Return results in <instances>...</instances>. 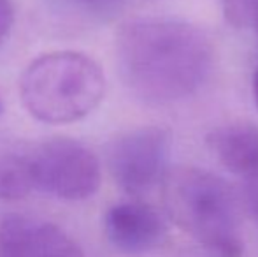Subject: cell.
<instances>
[{
	"label": "cell",
	"instance_id": "10",
	"mask_svg": "<svg viewBox=\"0 0 258 257\" xmlns=\"http://www.w3.org/2000/svg\"><path fill=\"white\" fill-rule=\"evenodd\" d=\"M223 13L230 25L258 37V0H223Z\"/></svg>",
	"mask_w": 258,
	"mask_h": 257
},
{
	"label": "cell",
	"instance_id": "7",
	"mask_svg": "<svg viewBox=\"0 0 258 257\" xmlns=\"http://www.w3.org/2000/svg\"><path fill=\"white\" fill-rule=\"evenodd\" d=\"M107 240L125 254H144L158 247L167 234L162 215L146 202H119L104 219Z\"/></svg>",
	"mask_w": 258,
	"mask_h": 257
},
{
	"label": "cell",
	"instance_id": "12",
	"mask_svg": "<svg viewBox=\"0 0 258 257\" xmlns=\"http://www.w3.org/2000/svg\"><path fill=\"white\" fill-rule=\"evenodd\" d=\"M14 25V4L13 0H0V46L9 35Z\"/></svg>",
	"mask_w": 258,
	"mask_h": 257
},
{
	"label": "cell",
	"instance_id": "4",
	"mask_svg": "<svg viewBox=\"0 0 258 257\" xmlns=\"http://www.w3.org/2000/svg\"><path fill=\"white\" fill-rule=\"evenodd\" d=\"M35 189L63 201L92 197L102 182L99 159L88 146L69 137L32 144Z\"/></svg>",
	"mask_w": 258,
	"mask_h": 257
},
{
	"label": "cell",
	"instance_id": "5",
	"mask_svg": "<svg viewBox=\"0 0 258 257\" xmlns=\"http://www.w3.org/2000/svg\"><path fill=\"white\" fill-rule=\"evenodd\" d=\"M170 136L162 127H141L123 132L107 146V166L116 185L128 195H144L162 185L169 171Z\"/></svg>",
	"mask_w": 258,
	"mask_h": 257
},
{
	"label": "cell",
	"instance_id": "9",
	"mask_svg": "<svg viewBox=\"0 0 258 257\" xmlns=\"http://www.w3.org/2000/svg\"><path fill=\"white\" fill-rule=\"evenodd\" d=\"M32 190V144L0 139V201H20Z\"/></svg>",
	"mask_w": 258,
	"mask_h": 257
},
{
	"label": "cell",
	"instance_id": "1",
	"mask_svg": "<svg viewBox=\"0 0 258 257\" xmlns=\"http://www.w3.org/2000/svg\"><path fill=\"white\" fill-rule=\"evenodd\" d=\"M123 85L146 104H170L194 95L213 67L214 49L202 28L177 18H136L114 41Z\"/></svg>",
	"mask_w": 258,
	"mask_h": 257
},
{
	"label": "cell",
	"instance_id": "2",
	"mask_svg": "<svg viewBox=\"0 0 258 257\" xmlns=\"http://www.w3.org/2000/svg\"><path fill=\"white\" fill-rule=\"evenodd\" d=\"M163 204L179 229L220 257H241L239 212L234 190L206 169L169 168L162 182Z\"/></svg>",
	"mask_w": 258,
	"mask_h": 257
},
{
	"label": "cell",
	"instance_id": "13",
	"mask_svg": "<svg viewBox=\"0 0 258 257\" xmlns=\"http://www.w3.org/2000/svg\"><path fill=\"white\" fill-rule=\"evenodd\" d=\"M253 97H255V102L258 106V65L255 69V74H253Z\"/></svg>",
	"mask_w": 258,
	"mask_h": 257
},
{
	"label": "cell",
	"instance_id": "11",
	"mask_svg": "<svg viewBox=\"0 0 258 257\" xmlns=\"http://www.w3.org/2000/svg\"><path fill=\"white\" fill-rule=\"evenodd\" d=\"M242 201H244L246 212L258 224V169L246 176L244 189H242Z\"/></svg>",
	"mask_w": 258,
	"mask_h": 257
},
{
	"label": "cell",
	"instance_id": "3",
	"mask_svg": "<svg viewBox=\"0 0 258 257\" xmlns=\"http://www.w3.org/2000/svg\"><path fill=\"white\" fill-rule=\"evenodd\" d=\"M105 76L97 60L79 52H51L28 64L20 79V99L32 118L49 125L72 124L97 110Z\"/></svg>",
	"mask_w": 258,
	"mask_h": 257
},
{
	"label": "cell",
	"instance_id": "8",
	"mask_svg": "<svg viewBox=\"0 0 258 257\" xmlns=\"http://www.w3.org/2000/svg\"><path fill=\"white\" fill-rule=\"evenodd\" d=\"M207 146L223 168L248 176L258 169V127L251 124H228L207 134Z\"/></svg>",
	"mask_w": 258,
	"mask_h": 257
},
{
	"label": "cell",
	"instance_id": "14",
	"mask_svg": "<svg viewBox=\"0 0 258 257\" xmlns=\"http://www.w3.org/2000/svg\"><path fill=\"white\" fill-rule=\"evenodd\" d=\"M4 111V102H2V97H0V115H2Z\"/></svg>",
	"mask_w": 258,
	"mask_h": 257
},
{
	"label": "cell",
	"instance_id": "6",
	"mask_svg": "<svg viewBox=\"0 0 258 257\" xmlns=\"http://www.w3.org/2000/svg\"><path fill=\"white\" fill-rule=\"evenodd\" d=\"M2 257H85L79 245L58 226L25 215L0 220Z\"/></svg>",
	"mask_w": 258,
	"mask_h": 257
}]
</instances>
